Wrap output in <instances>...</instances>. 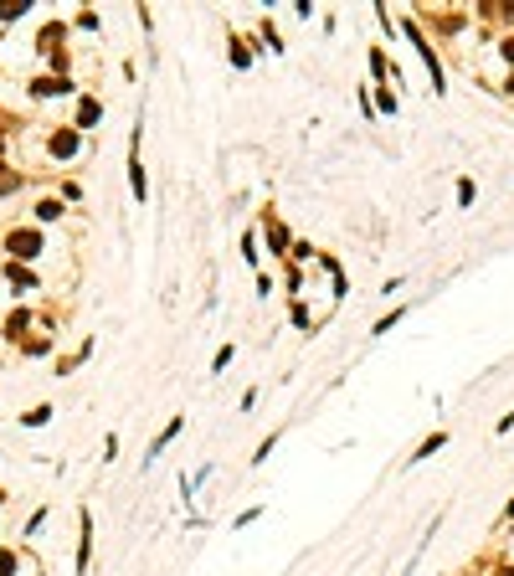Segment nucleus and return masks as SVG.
Wrapping results in <instances>:
<instances>
[{
  "label": "nucleus",
  "instance_id": "nucleus-11",
  "mask_svg": "<svg viewBox=\"0 0 514 576\" xmlns=\"http://www.w3.org/2000/svg\"><path fill=\"white\" fill-rule=\"evenodd\" d=\"M504 576H514V566H509V571H504Z\"/></svg>",
  "mask_w": 514,
  "mask_h": 576
},
{
  "label": "nucleus",
  "instance_id": "nucleus-5",
  "mask_svg": "<svg viewBox=\"0 0 514 576\" xmlns=\"http://www.w3.org/2000/svg\"><path fill=\"white\" fill-rule=\"evenodd\" d=\"M51 150H57V154H72V150H77V134H57V139H51Z\"/></svg>",
  "mask_w": 514,
  "mask_h": 576
},
{
  "label": "nucleus",
  "instance_id": "nucleus-7",
  "mask_svg": "<svg viewBox=\"0 0 514 576\" xmlns=\"http://www.w3.org/2000/svg\"><path fill=\"white\" fill-rule=\"evenodd\" d=\"M47 417H51V407H36V412H26V427H42Z\"/></svg>",
  "mask_w": 514,
  "mask_h": 576
},
{
  "label": "nucleus",
  "instance_id": "nucleus-10",
  "mask_svg": "<svg viewBox=\"0 0 514 576\" xmlns=\"http://www.w3.org/2000/svg\"><path fill=\"white\" fill-rule=\"evenodd\" d=\"M509 515H514V499H509Z\"/></svg>",
  "mask_w": 514,
  "mask_h": 576
},
{
  "label": "nucleus",
  "instance_id": "nucleus-3",
  "mask_svg": "<svg viewBox=\"0 0 514 576\" xmlns=\"http://www.w3.org/2000/svg\"><path fill=\"white\" fill-rule=\"evenodd\" d=\"M88 561H93V520L83 515V545H77V571H88Z\"/></svg>",
  "mask_w": 514,
  "mask_h": 576
},
{
  "label": "nucleus",
  "instance_id": "nucleus-1",
  "mask_svg": "<svg viewBox=\"0 0 514 576\" xmlns=\"http://www.w3.org/2000/svg\"><path fill=\"white\" fill-rule=\"evenodd\" d=\"M129 186H134V195L144 201V191H150V186H144V165H139V150H134V144H129Z\"/></svg>",
  "mask_w": 514,
  "mask_h": 576
},
{
  "label": "nucleus",
  "instance_id": "nucleus-6",
  "mask_svg": "<svg viewBox=\"0 0 514 576\" xmlns=\"http://www.w3.org/2000/svg\"><path fill=\"white\" fill-rule=\"evenodd\" d=\"M242 257H247V263H257V237H252V232L242 237Z\"/></svg>",
  "mask_w": 514,
  "mask_h": 576
},
{
  "label": "nucleus",
  "instance_id": "nucleus-8",
  "mask_svg": "<svg viewBox=\"0 0 514 576\" xmlns=\"http://www.w3.org/2000/svg\"><path fill=\"white\" fill-rule=\"evenodd\" d=\"M62 216V201H42V221H57Z\"/></svg>",
  "mask_w": 514,
  "mask_h": 576
},
{
  "label": "nucleus",
  "instance_id": "nucleus-2",
  "mask_svg": "<svg viewBox=\"0 0 514 576\" xmlns=\"http://www.w3.org/2000/svg\"><path fill=\"white\" fill-rule=\"evenodd\" d=\"M36 247H42L36 232H16V237H10V253H16V257H36Z\"/></svg>",
  "mask_w": 514,
  "mask_h": 576
},
{
  "label": "nucleus",
  "instance_id": "nucleus-9",
  "mask_svg": "<svg viewBox=\"0 0 514 576\" xmlns=\"http://www.w3.org/2000/svg\"><path fill=\"white\" fill-rule=\"evenodd\" d=\"M0 576H16V556H10V551L0 556Z\"/></svg>",
  "mask_w": 514,
  "mask_h": 576
},
{
  "label": "nucleus",
  "instance_id": "nucleus-4",
  "mask_svg": "<svg viewBox=\"0 0 514 576\" xmlns=\"http://www.w3.org/2000/svg\"><path fill=\"white\" fill-rule=\"evenodd\" d=\"M77 124H83V129H88V124H98V103H93V98H88L83 109H77Z\"/></svg>",
  "mask_w": 514,
  "mask_h": 576
}]
</instances>
